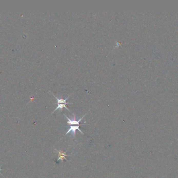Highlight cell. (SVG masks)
Listing matches in <instances>:
<instances>
[{"instance_id":"6da1fadb","label":"cell","mask_w":178,"mask_h":178,"mask_svg":"<svg viewBox=\"0 0 178 178\" xmlns=\"http://www.w3.org/2000/svg\"><path fill=\"white\" fill-rule=\"evenodd\" d=\"M87 113H86L85 115H84L81 119H80L78 121H77L76 120V115L75 114H74V118L73 119H69L68 118L66 115L64 114V116L68 120V121H67V123L69 124V125H70V126H74V125H76V126H80V124H79V122L82 120V119L86 115Z\"/></svg>"},{"instance_id":"7a4b0ae2","label":"cell","mask_w":178,"mask_h":178,"mask_svg":"<svg viewBox=\"0 0 178 178\" xmlns=\"http://www.w3.org/2000/svg\"><path fill=\"white\" fill-rule=\"evenodd\" d=\"M77 130H79V131L80 132H81L82 134H83V132H82L80 130V129H79V126H71L70 127L69 129L68 130V131L67 132V133H66L65 135H67V134L69 133L70 132H72V135L74 136V137H75V135H76V131Z\"/></svg>"},{"instance_id":"3957f363","label":"cell","mask_w":178,"mask_h":178,"mask_svg":"<svg viewBox=\"0 0 178 178\" xmlns=\"http://www.w3.org/2000/svg\"><path fill=\"white\" fill-rule=\"evenodd\" d=\"M56 151H57L58 153V159H57V161H60V160H61V161H62V162H63L64 161V159H65L66 161H67V160L66 159V156H69L68 155H66V153L63 152L62 150H55Z\"/></svg>"},{"instance_id":"277c9868","label":"cell","mask_w":178,"mask_h":178,"mask_svg":"<svg viewBox=\"0 0 178 178\" xmlns=\"http://www.w3.org/2000/svg\"><path fill=\"white\" fill-rule=\"evenodd\" d=\"M73 94V93H72ZM72 94H71L67 98H66L65 99H58L57 97H56L54 95V97L57 99V103H66L67 104H73V102H66V100L68 99V98L70 96V95H72Z\"/></svg>"},{"instance_id":"5b68a950","label":"cell","mask_w":178,"mask_h":178,"mask_svg":"<svg viewBox=\"0 0 178 178\" xmlns=\"http://www.w3.org/2000/svg\"><path fill=\"white\" fill-rule=\"evenodd\" d=\"M57 104H58V106H57V108L54 110V111L53 112H53H54L55 111H56V110H58V109H61V111H62L63 108H65L67 110H68L69 111H70V110L68 109V108L66 106V104H66V103H57Z\"/></svg>"},{"instance_id":"8992f818","label":"cell","mask_w":178,"mask_h":178,"mask_svg":"<svg viewBox=\"0 0 178 178\" xmlns=\"http://www.w3.org/2000/svg\"><path fill=\"white\" fill-rule=\"evenodd\" d=\"M1 170H2V169H1V167H0V171H1Z\"/></svg>"}]
</instances>
